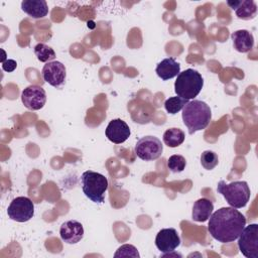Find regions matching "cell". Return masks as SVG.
<instances>
[{"mask_svg":"<svg viewBox=\"0 0 258 258\" xmlns=\"http://www.w3.org/2000/svg\"><path fill=\"white\" fill-rule=\"evenodd\" d=\"M209 219L208 231L215 240L221 243L237 240L246 226L245 216L232 207L217 210Z\"/></svg>","mask_w":258,"mask_h":258,"instance_id":"1","label":"cell"},{"mask_svg":"<svg viewBox=\"0 0 258 258\" xmlns=\"http://www.w3.org/2000/svg\"><path fill=\"white\" fill-rule=\"evenodd\" d=\"M211 119V108L203 101H188V103L182 108V121L190 135L197 131L206 129L210 124Z\"/></svg>","mask_w":258,"mask_h":258,"instance_id":"2","label":"cell"},{"mask_svg":"<svg viewBox=\"0 0 258 258\" xmlns=\"http://www.w3.org/2000/svg\"><path fill=\"white\" fill-rule=\"evenodd\" d=\"M203 86L204 79L202 75L194 69H187L177 75L174 92L176 96L189 101L200 94Z\"/></svg>","mask_w":258,"mask_h":258,"instance_id":"3","label":"cell"},{"mask_svg":"<svg viewBox=\"0 0 258 258\" xmlns=\"http://www.w3.org/2000/svg\"><path fill=\"white\" fill-rule=\"evenodd\" d=\"M217 190L225 198L230 207L235 209L244 208L250 200L251 191L246 181H232L226 183L220 180L217 185Z\"/></svg>","mask_w":258,"mask_h":258,"instance_id":"4","label":"cell"},{"mask_svg":"<svg viewBox=\"0 0 258 258\" xmlns=\"http://www.w3.org/2000/svg\"><path fill=\"white\" fill-rule=\"evenodd\" d=\"M82 189L85 196L94 203L103 204L105 201V192L108 189V179L105 175L87 170L81 176Z\"/></svg>","mask_w":258,"mask_h":258,"instance_id":"5","label":"cell"},{"mask_svg":"<svg viewBox=\"0 0 258 258\" xmlns=\"http://www.w3.org/2000/svg\"><path fill=\"white\" fill-rule=\"evenodd\" d=\"M240 252L247 258H258V225L250 224L244 227L238 237Z\"/></svg>","mask_w":258,"mask_h":258,"instance_id":"6","label":"cell"},{"mask_svg":"<svg viewBox=\"0 0 258 258\" xmlns=\"http://www.w3.org/2000/svg\"><path fill=\"white\" fill-rule=\"evenodd\" d=\"M135 154L142 160H155L161 156L163 145L161 141L155 136H144L140 138L135 144Z\"/></svg>","mask_w":258,"mask_h":258,"instance_id":"7","label":"cell"},{"mask_svg":"<svg viewBox=\"0 0 258 258\" xmlns=\"http://www.w3.org/2000/svg\"><path fill=\"white\" fill-rule=\"evenodd\" d=\"M7 214L13 221L27 222L34 215V205L27 197H17L8 206Z\"/></svg>","mask_w":258,"mask_h":258,"instance_id":"8","label":"cell"},{"mask_svg":"<svg viewBox=\"0 0 258 258\" xmlns=\"http://www.w3.org/2000/svg\"><path fill=\"white\" fill-rule=\"evenodd\" d=\"M21 101L23 105L32 111L41 109L46 102V94L42 87L30 85L21 93Z\"/></svg>","mask_w":258,"mask_h":258,"instance_id":"9","label":"cell"},{"mask_svg":"<svg viewBox=\"0 0 258 258\" xmlns=\"http://www.w3.org/2000/svg\"><path fill=\"white\" fill-rule=\"evenodd\" d=\"M43 80L50 86L58 88L61 87L66 82L67 72L66 67L60 61L52 60L46 62L41 71Z\"/></svg>","mask_w":258,"mask_h":258,"instance_id":"10","label":"cell"},{"mask_svg":"<svg viewBox=\"0 0 258 258\" xmlns=\"http://www.w3.org/2000/svg\"><path fill=\"white\" fill-rule=\"evenodd\" d=\"M155 245L163 254L174 252V250L180 245V238L176 230L173 228L161 229L156 235Z\"/></svg>","mask_w":258,"mask_h":258,"instance_id":"11","label":"cell"},{"mask_svg":"<svg viewBox=\"0 0 258 258\" xmlns=\"http://www.w3.org/2000/svg\"><path fill=\"white\" fill-rule=\"evenodd\" d=\"M106 137L115 144H121L125 142L130 134V128L128 124L121 119H113L109 122L106 128Z\"/></svg>","mask_w":258,"mask_h":258,"instance_id":"12","label":"cell"},{"mask_svg":"<svg viewBox=\"0 0 258 258\" xmlns=\"http://www.w3.org/2000/svg\"><path fill=\"white\" fill-rule=\"evenodd\" d=\"M59 235L61 240L67 244H77L84 237L83 225L76 220L67 221L61 224Z\"/></svg>","mask_w":258,"mask_h":258,"instance_id":"13","label":"cell"},{"mask_svg":"<svg viewBox=\"0 0 258 258\" xmlns=\"http://www.w3.org/2000/svg\"><path fill=\"white\" fill-rule=\"evenodd\" d=\"M228 5L235 11L237 17L243 20L253 19L257 13V6L253 0L228 1Z\"/></svg>","mask_w":258,"mask_h":258,"instance_id":"14","label":"cell"},{"mask_svg":"<svg viewBox=\"0 0 258 258\" xmlns=\"http://www.w3.org/2000/svg\"><path fill=\"white\" fill-rule=\"evenodd\" d=\"M234 48L239 52H248L254 46V37L251 32L246 29L234 31L231 35Z\"/></svg>","mask_w":258,"mask_h":258,"instance_id":"15","label":"cell"},{"mask_svg":"<svg viewBox=\"0 0 258 258\" xmlns=\"http://www.w3.org/2000/svg\"><path fill=\"white\" fill-rule=\"evenodd\" d=\"M155 73L161 80L167 81L177 77V75L180 73V64L173 57H167L162 59L157 64Z\"/></svg>","mask_w":258,"mask_h":258,"instance_id":"16","label":"cell"},{"mask_svg":"<svg viewBox=\"0 0 258 258\" xmlns=\"http://www.w3.org/2000/svg\"><path fill=\"white\" fill-rule=\"evenodd\" d=\"M21 9L34 19L43 18L48 13L47 3L44 0H23L21 2Z\"/></svg>","mask_w":258,"mask_h":258,"instance_id":"17","label":"cell"},{"mask_svg":"<svg viewBox=\"0 0 258 258\" xmlns=\"http://www.w3.org/2000/svg\"><path fill=\"white\" fill-rule=\"evenodd\" d=\"M213 202L207 198H202L195 202L191 212V218L196 222H206L213 214Z\"/></svg>","mask_w":258,"mask_h":258,"instance_id":"18","label":"cell"},{"mask_svg":"<svg viewBox=\"0 0 258 258\" xmlns=\"http://www.w3.org/2000/svg\"><path fill=\"white\" fill-rule=\"evenodd\" d=\"M184 132L179 128H169L163 134V142L168 147L174 148L181 145L184 141Z\"/></svg>","mask_w":258,"mask_h":258,"instance_id":"19","label":"cell"},{"mask_svg":"<svg viewBox=\"0 0 258 258\" xmlns=\"http://www.w3.org/2000/svg\"><path fill=\"white\" fill-rule=\"evenodd\" d=\"M34 53L37 57V59L41 62H49V60H52L55 58V52L54 50L44 44V43H37L35 46H34Z\"/></svg>","mask_w":258,"mask_h":258,"instance_id":"20","label":"cell"},{"mask_svg":"<svg viewBox=\"0 0 258 258\" xmlns=\"http://www.w3.org/2000/svg\"><path fill=\"white\" fill-rule=\"evenodd\" d=\"M188 103V100L182 99L178 96L175 97H170L168 98L165 102H164V108L167 111V113L169 114H176L177 112H179L180 110H182V108Z\"/></svg>","mask_w":258,"mask_h":258,"instance_id":"21","label":"cell"},{"mask_svg":"<svg viewBox=\"0 0 258 258\" xmlns=\"http://www.w3.org/2000/svg\"><path fill=\"white\" fill-rule=\"evenodd\" d=\"M218 163H219V157H218L217 153H215L214 151L206 150L202 153L201 164L205 169L211 170V169L215 168L218 165Z\"/></svg>","mask_w":258,"mask_h":258,"instance_id":"22","label":"cell"},{"mask_svg":"<svg viewBox=\"0 0 258 258\" xmlns=\"http://www.w3.org/2000/svg\"><path fill=\"white\" fill-rule=\"evenodd\" d=\"M186 165L185 158L182 155H171L167 160V167L172 172H181Z\"/></svg>","mask_w":258,"mask_h":258,"instance_id":"23","label":"cell"},{"mask_svg":"<svg viewBox=\"0 0 258 258\" xmlns=\"http://www.w3.org/2000/svg\"><path fill=\"white\" fill-rule=\"evenodd\" d=\"M114 257H134L139 258L140 255L137 251V249L130 244H124L121 247L117 249V251L114 254Z\"/></svg>","mask_w":258,"mask_h":258,"instance_id":"24","label":"cell"},{"mask_svg":"<svg viewBox=\"0 0 258 258\" xmlns=\"http://www.w3.org/2000/svg\"><path fill=\"white\" fill-rule=\"evenodd\" d=\"M16 67L17 62L14 59H6L4 60V62H2V69L7 73L13 72L16 69Z\"/></svg>","mask_w":258,"mask_h":258,"instance_id":"25","label":"cell"}]
</instances>
